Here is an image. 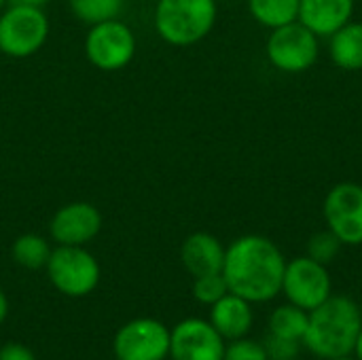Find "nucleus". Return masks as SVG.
<instances>
[{"label":"nucleus","instance_id":"obj_3","mask_svg":"<svg viewBox=\"0 0 362 360\" xmlns=\"http://www.w3.org/2000/svg\"><path fill=\"white\" fill-rule=\"evenodd\" d=\"M216 15V0H157L153 25L163 42L172 47H191L212 32Z\"/></svg>","mask_w":362,"mask_h":360},{"label":"nucleus","instance_id":"obj_28","mask_svg":"<svg viewBox=\"0 0 362 360\" xmlns=\"http://www.w3.org/2000/svg\"><path fill=\"white\" fill-rule=\"evenodd\" d=\"M13 2H19V4H32V6H45L49 0H13Z\"/></svg>","mask_w":362,"mask_h":360},{"label":"nucleus","instance_id":"obj_11","mask_svg":"<svg viewBox=\"0 0 362 360\" xmlns=\"http://www.w3.org/2000/svg\"><path fill=\"white\" fill-rule=\"evenodd\" d=\"M227 342L210 320L187 318L170 331L172 360H223Z\"/></svg>","mask_w":362,"mask_h":360},{"label":"nucleus","instance_id":"obj_31","mask_svg":"<svg viewBox=\"0 0 362 360\" xmlns=\"http://www.w3.org/2000/svg\"><path fill=\"white\" fill-rule=\"evenodd\" d=\"M295 360H299V359H295Z\"/></svg>","mask_w":362,"mask_h":360},{"label":"nucleus","instance_id":"obj_30","mask_svg":"<svg viewBox=\"0 0 362 360\" xmlns=\"http://www.w3.org/2000/svg\"><path fill=\"white\" fill-rule=\"evenodd\" d=\"M6 2H8V0H0V11H2V8L6 6Z\"/></svg>","mask_w":362,"mask_h":360},{"label":"nucleus","instance_id":"obj_22","mask_svg":"<svg viewBox=\"0 0 362 360\" xmlns=\"http://www.w3.org/2000/svg\"><path fill=\"white\" fill-rule=\"evenodd\" d=\"M229 293V286L223 274H206L193 278V297L204 306H214Z\"/></svg>","mask_w":362,"mask_h":360},{"label":"nucleus","instance_id":"obj_10","mask_svg":"<svg viewBox=\"0 0 362 360\" xmlns=\"http://www.w3.org/2000/svg\"><path fill=\"white\" fill-rule=\"evenodd\" d=\"M327 229L333 231L344 246L362 244V185L339 182L322 204Z\"/></svg>","mask_w":362,"mask_h":360},{"label":"nucleus","instance_id":"obj_23","mask_svg":"<svg viewBox=\"0 0 362 360\" xmlns=\"http://www.w3.org/2000/svg\"><path fill=\"white\" fill-rule=\"evenodd\" d=\"M223 360H269V356H267V352H265L263 342L250 339V337L246 335V337L227 342Z\"/></svg>","mask_w":362,"mask_h":360},{"label":"nucleus","instance_id":"obj_17","mask_svg":"<svg viewBox=\"0 0 362 360\" xmlns=\"http://www.w3.org/2000/svg\"><path fill=\"white\" fill-rule=\"evenodd\" d=\"M252 19L263 28H280L299 17L301 0H246Z\"/></svg>","mask_w":362,"mask_h":360},{"label":"nucleus","instance_id":"obj_1","mask_svg":"<svg viewBox=\"0 0 362 360\" xmlns=\"http://www.w3.org/2000/svg\"><path fill=\"white\" fill-rule=\"evenodd\" d=\"M286 259L265 236H242L225 248L223 278L229 293L255 303H267L282 293Z\"/></svg>","mask_w":362,"mask_h":360},{"label":"nucleus","instance_id":"obj_7","mask_svg":"<svg viewBox=\"0 0 362 360\" xmlns=\"http://www.w3.org/2000/svg\"><path fill=\"white\" fill-rule=\"evenodd\" d=\"M136 34L121 19H108L89 25L85 36V55L91 66L104 72H117L136 57Z\"/></svg>","mask_w":362,"mask_h":360},{"label":"nucleus","instance_id":"obj_18","mask_svg":"<svg viewBox=\"0 0 362 360\" xmlns=\"http://www.w3.org/2000/svg\"><path fill=\"white\" fill-rule=\"evenodd\" d=\"M51 244L38 233H23L11 246L13 261L23 269H42L51 257Z\"/></svg>","mask_w":362,"mask_h":360},{"label":"nucleus","instance_id":"obj_6","mask_svg":"<svg viewBox=\"0 0 362 360\" xmlns=\"http://www.w3.org/2000/svg\"><path fill=\"white\" fill-rule=\"evenodd\" d=\"M265 53L276 70L286 74H301L318 62L320 45L318 36L297 19L272 30L265 42Z\"/></svg>","mask_w":362,"mask_h":360},{"label":"nucleus","instance_id":"obj_15","mask_svg":"<svg viewBox=\"0 0 362 360\" xmlns=\"http://www.w3.org/2000/svg\"><path fill=\"white\" fill-rule=\"evenodd\" d=\"M252 303L242 299L240 295L227 293L223 299L210 306V325L221 333L225 342L246 337L252 329Z\"/></svg>","mask_w":362,"mask_h":360},{"label":"nucleus","instance_id":"obj_9","mask_svg":"<svg viewBox=\"0 0 362 360\" xmlns=\"http://www.w3.org/2000/svg\"><path fill=\"white\" fill-rule=\"evenodd\" d=\"M115 360H165L170 356V329L148 316L125 323L112 339Z\"/></svg>","mask_w":362,"mask_h":360},{"label":"nucleus","instance_id":"obj_25","mask_svg":"<svg viewBox=\"0 0 362 360\" xmlns=\"http://www.w3.org/2000/svg\"><path fill=\"white\" fill-rule=\"evenodd\" d=\"M0 360H36V356L28 346L8 342L0 348Z\"/></svg>","mask_w":362,"mask_h":360},{"label":"nucleus","instance_id":"obj_2","mask_svg":"<svg viewBox=\"0 0 362 360\" xmlns=\"http://www.w3.org/2000/svg\"><path fill=\"white\" fill-rule=\"evenodd\" d=\"M361 329L362 312L358 303L346 295H331L310 312L303 348L320 360L350 356Z\"/></svg>","mask_w":362,"mask_h":360},{"label":"nucleus","instance_id":"obj_24","mask_svg":"<svg viewBox=\"0 0 362 360\" xmlns=\"http://www.w3.org/2000/svg\"><path fill=\"white\" fill-rule=\"evenodd\" d=\"M265 352L269 360H295L299 359V352H301V342H295V339H286V337H278V335H272L267 333L265 342Z\"/></svg>","mask_w":362,"mask_h":360},{"label":"nucleus","instance_id":"obj_20","mask_svg":"<svg viewBox=\"0 0 362 360\" xmlns=\"http://www.w3.org/2000/svg\"><path fill=\"white\" fill-rule=\"evenodd\" d=\"M68 4L78 21L87 25H95L108 19H119L125 0H68Z\"/></svg>","mask_w":362,"mask_h":360},{"label":"nucleus","instance_id":"obj_29","mask_svg":"<svg viewBox=\"0 0 362 360\" xmlns=\"http://www.w3.org/2000/svg\"><path fill=\"white\" fill-rule=\"evenodd\" d=\"M331 360H356V359H354V356L350 354V356H341V359H331Z\"/></svg>","mask_w":362,"mask_h":360},{"label":"nucleus","instance_id":"obj_26","mask_svg":"<svg viewBox=\"0 0 362 360\" xmlns=\"http://www.w3.org/2000/svg\"><path fill=\"white\" fill-rule=\"evenodd\" d=\"M6 316H8V299H6V293L0 286V325L6 320Z\"/></svg>","mask_w":362,"mask_h":360},{"label":"nucleus","instance_id":"obj_27","mask_svg":"<svg viewBox=\"0 0 362 360\" xmlns=\"http://www.w3.org/2000/svg\"><path fill=\"white\" fill-rule=\"evenodd\" d=\"M352 356H354L356 360H362V329H361V333H358V339H356V346H354Z\"/></svg>","mask_w":362,"mask_h":360},{"label":"nucleus","instance_id":"obj_5","mask_svg":"<svg viewBox=\"0 0 362 360\" xmlns=\"http://www.w3.org/2000/svg\"><path fill=\"white\" fill-rule=\"evenodd\" d=\"M45 269L55 291L72 299L91 295L102 276L98 259L85 246L53 248Z\"/></svg>","mask_w":362,"mask_h":360},{"label":"nucleus","instance_id":"obj_13","mask_svg":"<svg viewBox=\"0 0 362 360\" xmlns=\"http://www.w3.org/2000/svg\"><path fill=\"white\" fill-rule=\"evenodd\" d=\"M354 6V0H301L297 19L318 38L331 36L352 21Z\"/></svg>","mask_w":362,"mask_h":360},{"label":"nucleus","instance_id":"obj_14","mask_svg":"<svg viewBox=\"0 0 362 360\" xmlns=\"http://www.w3.org/2000/svg\"><path fill=\"white\" fill-rule=\"evenodd\" d=\"M180 261L193 278L206 274H221L225 263V246L216 236L208 231H195L182 242Z\"/></svg>","mask_w":362,"mask_h":360},{"label":"nucleus","instance_id":"obj_8","mask_svg":"<svg viewBox=\"0 0 362 360\" xmlns=\"http://www.w3.org/2000/svg\"><path fill=\"white\" fill-rule=\"evenodd\" d=\"M282 293L288 303L312 312L333 295V280L327 265L303 255L293 261H286Z\"/></svg>","mask_w":362,"mask_h":360},{"label":"nucleus","instance_id":"obj_4","mask_svg":"<svg viewBox=\"0 0 362 360\" xmlns=\"http://www.w3.org/2000/svg\"><path fill=\"white\" fill-rule=\"evenodd\" d=\"M49 38V19L42 6L13 2L0 13V51L15 59L38 53Z\"/></svg>","mask_w":362,"mask_h":360},{"label":"nucleus","instance_id":"obj_12","mask_svg":"<svg viewBox=\"0 0 362 360\" xmlns=\"http://www.w3.org/2000/svg\"><path fill=\"white\" fill-rule=\"evenodd\" d=\"M102 231V212L89 202L62 206L49 223V236L57 246H87Z\"/></svg>","mask_w":362,"mask_h":360},{"label":"nucleus","instance_id":"obj_19","mask_svg":"<svg viewBox=\"0 0 362 360\" xmlns=\"http://www.w3.org/2000/svg\"><path fill=\"white\" fill-rule=\"evenodd\" d=\"M308 318L310 312L293 306V303H284L280 308H276L269 316L267 323V333L278 335V337H286V339H295L303 344V335L308 329Z\"/></svg>","mask_w":362,"mask_h":360},{"label":"nucleus","instance_id":"obj_16","mask_svg":"<svg viewBox=\"0 0 362 360\" xmlns=\"http://www.w3.org/2000/svg\"><path fill=\"white\" fill-rule=\"evenodd\" d=\"M329 38V53L337 68L348 72L362 70V21H348Z\"/></svg>","mask_w":362,"mask_h":360},{"label":"nucleus","instance_id":"obj_21","mask_svg":"<svg viewBox=\"0 0 362 360\" xmlns=\"http://www.w3.org/2000/svg\"><path fill=\"white\" fill-rule=\"evenodd\" d=\"M341 248H344V244L339 242V238L333 231L325 229V231L314 233L308 240V248H305L308 252L305 255L310 259L322 263V265H329V263H333L337 259V255L341 252Z\"/></svg>","mask_w":362,"mask_h":360}]
</instances>
